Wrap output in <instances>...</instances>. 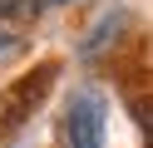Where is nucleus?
<instances>
[{"instance_id":"nucleus-1","label":"nucleus","mask_w":153,"mask_h":148,"mask_svg":"<svg viewBox=\"0 0 153 148\" xmlns=\"http://www.w3.org/2000/svg\"><path fill=\"white\" fill-rule=\"evenodd\" d=\"M64 128H69V148H104V99L99 94H74Z\"/></svg>"}]
</instances>
